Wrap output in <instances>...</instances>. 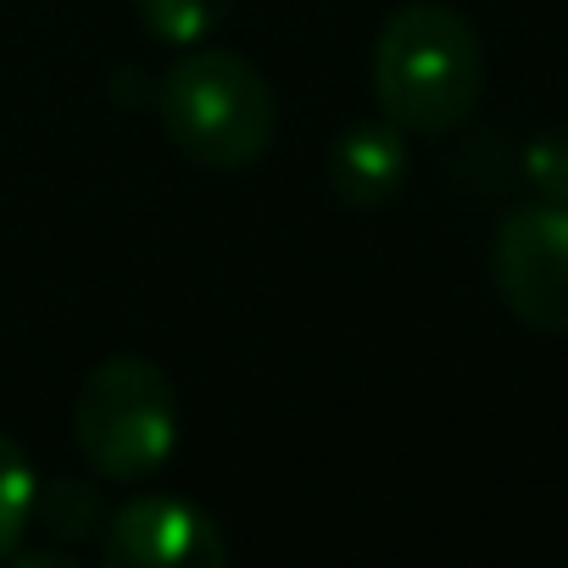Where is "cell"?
Masks as SVG:
<instances>
[{
	"label": "cell",
	"instance_id": "cell-5",
	"mask_svg": "<svg viewBox=\"0 0 568 568\" xmlns=\"http://www.w3.org/2000/svg\"><path fill=\"white\" fill-rule=\"evenodd\" d=\"M101 557L112 568H212L229 546L195 501L145 490L101 518Z\"/></svg>",
	"mask_w": 568,
	"mask_h": 568
},
{
	"label": "cell",
	"instance_id": "cell-2",
	"mask_svg": "<svg viewBox=\"0 0 568 568\" xmlns=\"http://www.w3.org/2000/svg\"><path fill=\"white\" fill-rule=\"evenodd\" d=\"M156 118L168 140L212 173H240L267 156L278 129L273 84L256 62L217 45H190L162 79H156Z\"/></svg>",
	"mask_w": 568,
	"mask_h": 568
},
{
	"label": "cell",
	"instance_id": "cell-4",
	"mask_svg": "<svg viewBox=\"0 0 568 568\" xmlns=\"http://www.w3.org/2000/svg\"><path fill=\"white\" fill-rule=\"evenodd\" d=\"M490 284L524 329L568 335V206L562 201H535L496 223Z\"/></svg>",
	"mask_w": 568,
	"mask_h": 568
},
{
	"label": "cell",
	"instance_id": "cell-9",
	"mask_svg": "<svg viewBox=\"0 0 568 568\" xmlns=\"http://www.w3.org/2000/svg\"><path fill=\"white\" fill-rule=\"evenodd\" d=\"M34 518H40L51 535H62V540H84L90 529H101V501H95V490L79 485V479H51V485L34 496Z\"/></svg>",
	"mask_w": 568,
	"mask_h": 568
},
{
	"label": "cell",
	"instance_id": "cell-1",
	"mask_svg": "<svg viewBox=\"0 0 568 568\" xmlns=\"http://www.w3.org/2000/svg\"><path fill=\"white\" fill-rule=\"evenodd\" d=\"M374 95L407 134H446L468 123L485 95V45L474 23L440 0L396 7L374 40Z\"/></svg>",
	"mask_w": 568,
	"mask_h": 568
},
{
	"label": "cell",
	"instance_id": "cell-3",
	"mask_svg": "<svg viewBox=\"0 0 568 568\" xmlns=\"http://www.w3.org/2000/svg\"><path fill=\"white\" fill-rule=\"evenodd\" d=\"M73 440L101 479L134 485L162 474L179 446L173 379L134 352L101 357L73 396Z\"/></svg>",
	"mask_w": 568,
	"mask_h": 568
},
{
	"label": "cell",
	"instance_id": "cell-8",
	"mask_svg": "<svg viewBox=\"0 0 568 568\" xmlns=\"http://www.w3.org/2000/svg\"><path fill=\"white\" fill-rule=\"evenodd\" d=\"M34 496H40V479L23 457V446L0 429V557H12L34 524Z\"/></svg>",
	"mask_w": 568,
	"mask_h": 568
},
{
	"label": "cell",
	"instance_id": "cell-6",
	"mask_svg": "<svg viewBox=\"0 0 568 568\" xmlns=\"http://www.w3.org/2000/svg\"><path fill=\"white\" fill-rule=\"evenodd\" d=\"M329 190L335 201L357 206V212H374L385 206L402 184H407V129H396L390 118H363V123H346L329 145Z\"/></svg>",
	"mask_w": 568,
	"mask_h": 568
},
{
	"label": "cell",
	"instance_id": "cell-10",
	"mask_svg": "<svg viewBox=\"0 0 568 568\" xmlns=\"http://www.w3.org/2000/svg\"><path fill=\"white\" fill-rule=\"evenodd\" d=\"M518 168H524V179H529V190L540 201H562L568 206V129H557V123L551 129H535L524 140Z\"/></svg>",
	"mask_w": 568,
	"mask_h": 568
},
{
	"label": "cell",
	"instance_id": "cell-7",
	"mask_svg": "<svg viewBox=\"0 0 568 568\" xmlns=\"http://www.w3.org/2000/svg\"><path fill=\"white\" fill-rule=\"evenodd\" d=\"M240 0H134L140 12V29L173 51H190V45H206L229 18H234Z\"/></svg>",
	"mask_w": 568,
	"mask_h": 568
}]
</instances>
